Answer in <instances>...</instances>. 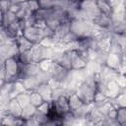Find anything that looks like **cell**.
I'll use <instances>...</instances> for the list:
<instances>
[{
    "label": "cell",
    "instance_id": "cell-1",
    "mask_svg": "<svg viewBox=\"0 0 126 126\" xmlns=\"http://www.w3.org/2000/svg\"><path fill=\"white\" fill-rule=\"evenodd\" d=\"M94 28V21L91 20L76 18L70 21V31L78 38L91 37L93 34Z\"/></svg>",
    "mask_w": 126,
    "mask_h": 126
},
{
    "label": "cell",
    "instance_id": "cell-2",
    "mask_svg": "<svg viewBox=\"0 0 126 126\" xmlns=\"http://www.w3.org/2000/svg\"><path fill=\"white\" fill-rule=\"evenodd\" d=\"M1 65L5 70V83L20 80L22 63L19 61L18 57H8L1 63Z\"/></svg>",
    "mask_w": 126,
    "mask_h": 126
},
{
    "label": "cell",
    "instance_id": "cell-3",
    "mask_svg": "<svg viewBox=\"0 0 126 126\" xmlns=\"http://www.w3.org/2000/svg\"><path fill=\"white\" fill-rule=\"evenodd\" d=\"M100 14L101 13L98 9L96 1H94V0H83L80 3V14H79L78 18L94 21Z\"/></svg>",
    "mask_w": 126,
    "mask_h": 126
},
{
    "label": "cell",
    "instance_id": "cell-4",
    "mask_svg": "<svg viewBox=\"0 0 126 126\" xmlns=\"http://www.w3.org/2000/svg\"><path fill=\"white\" fill-rule=\"evenodd\" d=\"M22 34L26 36L28 39H30L32 42H33L34 44H38L41 41V39L44 37L42 32V27H38L36 25L26 27L22 31Z\"/></svg>",
    "mask_w": 126,
    "mask_h": 126
},
{
    "label": "cell",
    "instance_id": "cell-5",
    "mask_svg": "<svg viewBox=\"0 0 126 126\" xmlns=\"http://www.w3.org/2000/svg\"><path fill=\"white\" fill-rule=\"evenodd\" d=\"M66 52H68L69 54L72 70H80V69H84L87 67L88 61L82 56V54L78 50H70Z\"/></svg>",
    "mask_w": 126,
    "mask_h": 126
},
{
    "label": "cell",
    "instance_id": "cell-6",
    "mask_svg": "<svg viewBox=\"0 0 126 126\" xmlns=\"http://www.w3.org/2000/svg\"><path fill=\"white\" fill-rule=\"evenodd\" d=\"M22 108L23 107L20 105V103L17 101V99L15 97H13L8 101V103L6 104L5 108L1 109V113L9 114V115L14 116V117H21Z\"/></svg>",
    "mask_w": 126,
    "mask_h": 126
},
{
    "label": "cell",
    "instance_id": "cell-7",
    "mask_svg": "<svg viewBox=\"0 0 126 126\" xmlns=\"http://www.w3.org/2000/svg\"><path fill=\"white\" fill-rule=\"evenodd\" d=\"M123 61V56L121 53H113V52H108L107 54V58H106V62L105 65L111 69H115L118 70L121 67Z\"/></svg>",
    "mask_w": 126,
    "mask_h": 126
},
{
    "label": "cell",
    "instance_id": "cell-8",
    "mask_svg": "<svg viewBox=\"0 0 126 126\" xmlns=\"http://www.w3.org/2000/svg\"><path fill=\"white\" fill-rule=\"evenodd\" d=\"M39 70H40V68L38 66V63L32 62L31 64H28V65H23L22 64L20 80H23L24 78L30 77V76H36L37 73L39 72Z\"/></svg>",
    "mask_w": 126,
    "mask_h": 126
},
{
    "label": "cell",
    "instance_id": "cell-9",
    "mask_svg": "<svg viewBox=\"0 0 126 126\" xmlns=\"http://www.w3.org/2000/svg\"><path fill=\"white\" fill-rule=\"evenodd\" d=\"M121 92H122V88L117 84V82L115 80L109 81L107 83L105 94L108 98H115Z\"/></svg>",
    "mask_w": 126,
    "mask_h": 126
},
{
    "label": "cell",
    "instance_id": "cell-10",
    "mask_svg": "<svg viewBox=\"0 0 126 126\" xmlns=\"http://www.w3.org/2000/svg\"><path fill=\"white\" fill-rule=\"evenodd\" d=\"M36 91L40 94V95L42 96V98L44 99V101L52 102V100H53V96H52L53 88L50 86L49 83H46V84H40Z\"/></svg>",
    "mask_w": 126,
    "mask_h": 126
},
{
    "label": "cell",
    "instance_id": "cell-11",
    "mask_svg": "<svg viewBox=\"0 0 126 126\" xmlns=\"http://www.w3.org/2000/svg\"><path fill=\"white\" fill-rule=\"evenodd\" d=\"M94 25L100 27V28H104V29H110L112 24H113V19L111 16L108 15H104V14H100L95 20H94Z\"/></svg>",
    "mask_w": 126,
    "mask_h": 126
},
{
    "label": "cell",
    "instance_id": "cell-12",
    "mask_svg": "<svg viewBox=\"0 0 126 126\" xmlns=\"http://www.w3.org/2000/svg\"><path fill=\"white\" fill-rule=\"evenodd\" d=\"M24 84V87L26 90L28 91H36L37 88L39 87L40 83L38 81V79L36 78V76H30V77H26L23 80H21Z\"/></svg>",
    "mask_w": 126,
    "mask_h": 126
},
{
    "label": "cell",
    "instance_id": "cell-13",
    "mask_svg": "<svg viewBox=\"0 0 126 126\" xmlns=\"http://www.w3.org/2000/svg\"><path fill=\"white\" fill-rule=\"evenodd\" d=\"M16 42H17V45L19 47V50L20 52H24V51H29L31 50L34 43L32 42L30 39H28L26 36H24L23 34H21L17 39H16Z\"/></svg>",
    "mask_w": 126,
    "mask_h": 126
},
{
    "label": "cell",
    "instance_id": "cell-14",
    "mask_svg": "<svg viewBox=\"0 0 126 126\" xmlns=\"http://www.w3.org/2000/svg\"><path fill=\"white\" fill-rule=\"evenodd\" d=\"M70 22H67V23H63L61 24L57 30L55 31V34H54V37L58 40V41H62L65 36L70 32Z\"/></svg>",
    "mask_w": 126,
    "mask_h": 126
},
{
    "label": "cell",
    "instance_id": "cell-15",
    "mask_svg": "<svg viewBox=\"0 0 126 126\" xmlns=\"http://www.w3.org/2000/svg\"><path fill=\"white\" fill-rule=\"evenodd\" d=\"M68 102H69V106H70L71 111L77 110L78 108H80L84 104L83 100L78 96V94L76 93H73L68 96Z\"/></svg>",
    "mask_w": 126,
    "mask_h": 126
},
{
    "label": "cell",
    "instance_id": "cell-16",
    "mask_svg": "<svg viewBox=\"0 0 126 126\" xmlns=\"http://www.w3.org/2000/svg\"><path fill=\"white\" fill-rule=\"evenodd\" d=\"M37 112V107L32 105V103L27 104L26 106H24L22 108V114H21V118H23L24 120L32 118L35 115V113Z\"/></svg>",
    "mask_w": 126,
    "mask_h": 126
},
{
    "label": "cell",
    "instance_id": "cell-17",
    "mask_svg": "<svg viewBox=\"0 0 126 126\" xmlns=\"http://www.w3.org/2000/svg\"><path fill=\"white\" fill-rule=\"evenodd\" d=\"M96 4H97L98 9H99V11H100L101 14L112 16L113 8L110 6V4L108 3L107 0H96Z\"/></svg>",
    "mask_w": 126,
    "mask_h": 126
},
{
    "label": "cell",
    "instance_id": "cell-18",
    "mask_svg": "<svg viewBox=\"0 0 126 126\" xmlns=\"http://www.w3.org/2000/svg\"><path fill=\"white\" fill-rule=\"evenodd\" d=\"M30 94H31V91L25 90V91L19 93V94L15 96V98H16L17 101L20 103V105H21L22 107H24V106H26L27 104L31 103V102H30Z\"/></svg>",
    "mask_w": 126,
    "mask_h": 126
},
{
    "label": "cell",
    "instance_id": "cell-19",
    "mask_svg": "<svg viewBox=\"0 0 126 126\" xmlns=\"http://www.w3.org/2000/svg\"><path fill=\"white\" fill-rule=\"evenodd\" d=\"M18 59L23 65H28V64H31V63L34 62L33 61V56H32V53L31 50L20 52V54L18 56Z\"/></svg>",
    "mask_w": 126,
    "mask_h": 126
},
{
    "label": "cell",
    "instance_id": "cell-20",
    "mask_svg": "<svg viewBox=\"0 0 126 126\" xmlns=\"http://www.w3.org/2000/svg\"><path fill=\"white\" fill-rule=\"evenodd\" d=\"M43 101H44V99L42 98V96L40 95V94L37 91H32L31 92V94H30V102L32 105L38 107Z\"/></svg>",
    "mask_w": 126,
    "mask_h": 126
},
{
    "label": "cell",
    "instance_id": "cell-21",
    "mask_svg": "<svg viewBox=\"0 0 126 126\" xmlns=\"http://www.w3.org/2000/svg\"><path fill=\"white\" fill-rule=\"evenodd\" d=\"M36 78L38 79L40 84H46L49 83L51 81V75L48 71H43V70H39V72L36 75Z\"/></svg>",
    "mask_w": 126,
    "mask_h": 126
},
{
    "label": "cell",
    "instance_id": "cell-22",
    "mask_svg": "<svg viewBox=\"0 0 126 126\" xmlns=\"http://www.w3.org/2000/svg\"><path fill=\"white\" fill-rule=\"evenodd\" d=\"M116 119L120 125H126V106H120L117 108Z\"/></svg>",
    "mask_w": 126,
    "mask_h": 126
},
{
    "label": "cell",
    "instance_id": "cell-23",
    "mask_svg": "<svg viewBox=\"0 0 126 126\" xmlns=\"http://www.w3.org/2000/svg\"><path fill=\"white\" fill-rule=\"evenodd\" d=\"M54 64V61L50 58H44V59H41L39 62H38V66L41 70L43 71H50L51 67L53 66Z\"/></svg>",
    "mask_w": 126,
    "mask_h": 126
},
{
    "label": "cell",
    "instance_id": "cell-24",
    "mask_svg": "<svg viewBox=\"0 0 126 126\" xmlns=\"http://www.w3.org/2000/svg\"><path fill=\"white\" fill-rule=\"evenodd\" d=\"M58 43V40L54 37V36H51V37H43L41 39V41L39 42L40 45L42 46H45V47H55Z\"/></svg>",
    "mask_w": 126,
    "mask_h": 126
},
{
    "label": "cell",
    "instance_id": "cell-25",
    "mask_svg": "<svg viewBox=\"0 0 126 126\" xmlns=\"http://www.w3.org/2000/svg\"><path fill=\"white\" fill-rule=\"evenodd\" d=\"M111 38L119 43L123 49L126 48V33H112Z\"/></svg>",
    "mask_w": 126,
    "mask_h": 126
},
{
    "label": "cell",
    "instance_id": "cell-26",
    "mask_svg": "<svg viewBox=\"0 0 126 126\" xmlns=\"http://www.w3.org/2000/svg\"><path fill=\"white\" fill-rule=\"evenodd\" d=\"M52 102H48V101H43L38 107H37V111L41 112L43 114H47L49 115V113L51 112V108H52Z\"/></svg>",
    "mask_w": 126,
    "mask_h": 126
},
{
    "label": "cell",
    "instance_id": "cell-27",
    "mask_svg": "<svg viewBox=\"0 0 126 126\" xmlns=\"http://www.w3.org/2000/svg\"><path fill=\"white\" fill-rule=\"evenodd\" d=\"M34 118L36 119V121L38 122L39 125H46V123L50 119V116L47 115V114H43V113L37 111L35 113V115H34Z\"/></svg>",
    "mask_w": 126,
    "mask_h": 126
},
{
    "label": "cell",
    "instance_id": "cell-28",
    "mask_svg": "<svg viewBox=\"0 0 126 126\" xmlns=\"http://www.w3.org/2000/svg\"><path fill=\"white\" fill-rule=\"evenodd\" d=\"M60 25H61V23H60L58 20H56L54 17H52V16H51L49 19H47V20L45 21V26H47L48 28L52 29L53 31H56L57 28H58Z\"/></svg>",
    "mask_w": 126,
    "mask_h": 126
},
{
    "label": "cell",
    "instance_id": "cell-29",
    "mask_svg": "<svg viewBox=\"0 0 126 126\" xmlns=\"http://www.w3.org/2000/svg\"><path fill=\"white\" fill-rule=\"evenodd\" d=\"M41 9H54L56 0H38Z\"/></svg>",
    "mask_w": 126,
    "mask_h": 126
},
{
    "label": "cell",
    "instance_id": "cell-30",
    "mask_svg": "<svg viewBox=\"0 0 126 126\" xmlns=\"http://www.w3.org/2000/svg\"><path fill=\"white\" fill-rule=\"evenodd\" d=\"M71 3H72V0H56L54 9L67 10L68 7L71 5Z\"/></svg>",
    "mask_w": 126,
    "mask_h": 126
},
{
    "label": "cell",
    "instance_id": "cell-31",
    "mask_svg": "<svg viewBox=\"0 0 126 126\" xmlns=\"http://www.w3.org/2000/svg\"><path fill=\"white\" fill-rule=\"evenodd\" d=\"M26 5H27V7H28L32 12H33V13L36 12L38 9H40L38 0H29L28 2H26Z\"/></svg>",
    "mask_w": 126,
    "mask_h": 126
},
{
    "label": "cell",
    "instance_id": "cell-32",
    "mask_svg": "<svg viewBox=\"0 0 126 126\" xmlns=\"http://www.w3.org/2000/svg\"><path fill=\"white\" fill-rule=\"evenodd\" d=\"M23 7V4L21 3H18V2H11L9 8H8V11L14 13V14H17Z\"/></svg>",
    "mask_w": 126,
    "mask_h": 126
},
{
    "label": "cell",
    "instance_id": "cell-33",
    "mask_svg": "<svg viewBox=\"0 0 126 126\" xmlns=\"http://www.w3.org/2000/svg\"><path fill=\"white\" fill-rule=\"evenodd\" d=\"M115 81L117 82V84H118L122 89L126 88V74H124V73H119Z\"/></svg>",
    "mask_w": 126,
    "mask_h": 126
},
{
    "label": "cell",
    "instance_id": "cell-34",
    "mask_svg": "<svg viewBox=\"0 0 126 126\" xmlns=\"http://www.w3.org/2000/svg\"><path fill=\"white\" fill-rule=\"evenodd\" d=\"M124 21H126V5H124Z\"/></svg>",
    "mask_w": 126,
    "mask_h": 126
},
{
    "label": "cell",
    "instance_id": "cell-35",
    "mask_svg": "<svg viewBox=\"0 0 126 126\" xmlns=\"http://www.w3.org/2000/svg\"><path fill=\"white\" fill-rule=\"evenodd\" d=\"M124 5H126V0H124Z\"/></svg>",
    "mask_w": 126,
    "mask_h": 126
},
{
    "label": "cell",
    "instance_id": "cell-36",
    "mask_svg": "<svg viewBox=\"0 0 126 126\" xmlns=\"http://www.w3.org/2000/svg\"><path fill=\"white\" fill-rule=\"evenodd\" d=\"M94 1H96V0H94Z\"/></svg>",
    "mask_w": 126,
    "mask_h": 126
}]
</instances>
